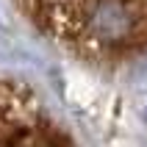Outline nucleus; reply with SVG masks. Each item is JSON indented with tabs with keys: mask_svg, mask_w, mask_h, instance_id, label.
Listing matches in <instances>:
<instances>
[{
	"mask_svg": "<svg viewBox=\"0 0 147 147\" xmlns=\"http://www.w3.org/2000/svg\"><path fill=\"white\" fill-rule=\"evenodd\" d=\"M0 147H78L25 83L0 75Z\"/></svg>",
	"mask_w": 147,
	"mask_h": 147,
	"instance_id": "obj_1",
	"label": "nucleus"
}]
</instances>
